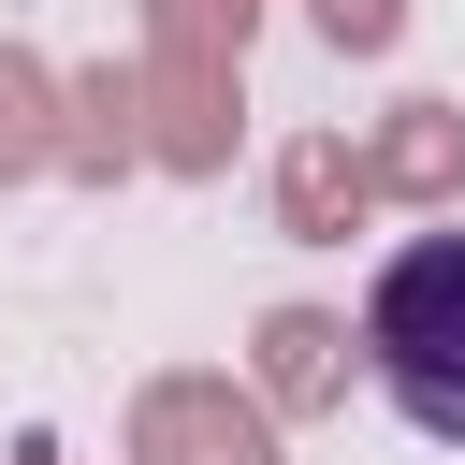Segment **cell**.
I'll return each mask as SVG.
<instances>
[{
  "instance_id": "obj_8",
  "label": "cell",
  "mask_w": 465,
  "mask_h": 465,
  "mask_svg": "<svg viewBox=\"0 0 465 465\" xmlns=\"http://www.w3.org/2000/svg\"><path fill=\"white\" fill-rule=\"evenodd\" d=\"M58 174V58L29 29H0V189Z\"/></svg>"
},
{
  "instance_id": "obj_10",
  "label": "cell",
  "mask_w": 465,
  "mask_h": 465,
  "mask_svg": "<svg viewBox=\"0 0 465 465\" xmlns=\"http://www.w3.org/2000/svg\"><path fill=\"white\" fill-rule=\"evenodd\" d=\"M305 29H320L334 58H392V44H407V0H305Z\"/></svg>"
},
{
  "instance_id": "obj_2",
  "label": "cell",
  "mask_w": 465,
  "mask_h": 465,
  "mask_svg": "<svg viewBox=\"0 0 465 465\" xmlns=\"http://www.w3.org/2000/svg\"><path fill=\"white\" fill-rule=\"evenodd\" d=\"M116 465H276V407L232 363H160L116 421Z\"/></svg>"
},
{
  "instance_id": "obj_1",
  "label": "cell",
  "mask_w": 465,
  "mask_h": 465,
  "mask_svg": "<svg viewBox=\"0 0 465 465\" xmlns=\"http://www.w3.org/2000/svg\"><path fill=\"white\" fill-rule=\"evenodd\" d=\"M363 378L436 436V450H465V232H407L392 262H378V291H363Z\"/></svg>"
},
{
  "instance_id": "obj_4",
  "label": "cell",
  "mask_w": 465,
  "mask_h": 465,
  "mask_svg": "<svg viewBox=\"0 0 465 465\" xmlns=\"http://www.w3.org/2000/svg\"><path fill=\"white\" fill-rule=\"evenodd\" d=\"M349 378H363V334H349L334 305H262V320H247V392H262L276 421H334Z\"/></svg>"
},
{
  "instance_id": "obj_3",
  "label": "cell",
  "mask_w": 465,
  "mask_h": 465,
  "mask_svg": "<svg viewBox=\"0 0 465 465\" xmlns=\"http://www.w3.org/2000/svg\"><path fill=\"white\" fill-rule=\"evenodd\" d=\"M145 73V174L218 189L247 145V58H131Z\"/></svg>"
},
{
  "instance_id": "obj_11",
  "label": "cell",
  "mask_w": 465,
  "mask_h": 465,
  "mask_svg": "<svg viewBox=\"0 0 465 465\" xmlns=\"http://www.w3.org/2000/svg\"><path fill=\"white\" fill-rule=\"evenodd\" d=\"M15 465H73V450H58V436H29V450H15Z\"/></svg>"
},
{
  "instance_id": "obj_9",
  "label": "cell",
  "mask_w": 465,
  "mask_h": 465,
  "mask_svg": "<svg viewBox=\"0 0 465 465\" xmlns=\"http://www.w3.org/2000/svg\"><path fill=\"white\" fill-rule=\"evenodd\" d=\"M262 0H131V58H247Z\"/></svg>"
},
{
  "instance_id": "obj_7",
  "label": "cell",
  "mask_w": 465,
  "mask_h": 465,
  "mask_svg": "<svg viewBox=\"0 0 465 465\" xmlns=\"http://www.w3.org/2000/svg\"><path fill=\"white\" fill-rule=\"evenodd\" d=\"M262 203H276V232H291V247H349V232L378 218V189H363V145H349V131H291V145H276V174H262Z\"/></svg>"
},
{
  "instance_id": "obj_6",
  "label": "cell",
  "mask_w": 465,
  "mask_h": 465,
  "mask_svg": "<svg viewBox=\"0 0 465 465\" xmlns=\"http://www.w3.org/2000/svg\"><path fill=\"white\" fill-rule=\"evenodd\" d=\"M58 174H73V189L145 174V73H131V58H73V73H58Z\"/></svg>"
},
{
  "instance_id": "obj_5",
  "label": "cell",
  "mask_w": 465,
  "mask_h": 465,
  "mask_svg": "<svg viewBox=\"0 0 465 465\" xmlns=\"http://www.w3.org/2000/svg\"><path fill=\"white\" fill-rule=\"evenodd\" d=\"M363 189H378V203H407V218H450V203H465V102L407 87V102L363 131Z\"/></svg>"
}]
</instances>
